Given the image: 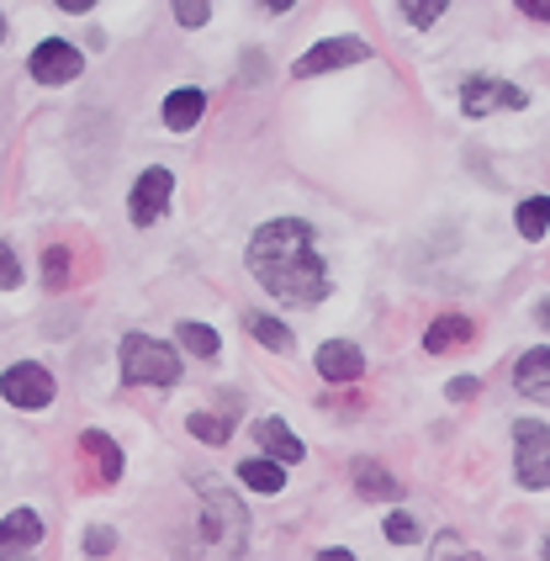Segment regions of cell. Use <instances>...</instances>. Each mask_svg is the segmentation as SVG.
<instances>
[{"label": "cell", "mask_w": 550, "mask_h": 561, "mask_svg": "<svg viewBox=\"0 0 550 561\" xmlns=\"http://www.w3.org/2000/svg\"><path fill=\"white\" fill-rule=\"evenodd\" d=\"M249 271L254 280L297 308H318L329 297V265L312 244V228L302 218H271L249 239Z\"/></svg>", "instance_id": "obj_1"}, {"label": "cell", "mask_w": 550, "mask_h": 561, "mask_svg": "<svg viewBox=\"0 0 550 561\" xmlns=\"http://www.w3.org/2000/svg\"><path fill=\"white\" fill-rule=\"evenodd\" d=\"M249 546V514L228 488H202V508L191 530L175 540V561H239Z\"/></svg>", "instance_id": "obj_2"}, {"label": "cell", "mask_w": 550, "mask_h": 561, "mask_svg": "<svg viewBox=\"0 0 550 561\" xmlns=\"http://www.w3.org/2000/svg\"><path fill=\"white\" fill-rule=\"evenodd\" d=\"M123 381L127 387H175V381H181L175 344L149 340V334H127L123 340Z\"/></svg>", "instance_id": "obj_3"}, {"label": "cell", "mask_w": 550, "mask_h": 561, "mask_svg": "<svg viewBox=\"0 0 550 561\" xmlns=\"http://www.w3.org/2000/svg\"><path fill=\"white\" fill-rule=\"evenodd\" d=\"M514 471H519L524 488H550V424L519 419L514 424Z\"/></svg>", "instance_id": "obj_4"}, {"label": "cell", "mask_w": 550, "mask_h": 561, "mask_svg": "<svg viewBox=\"0 0 550 561\" xmlns=\"http://www.w3.org/2000/svg\"><path fill=\"white\" fill-rule=\"evenodd\" d=\"M529 106V95L519 85H508V80H488V75H471L466 85H460V112L466 117H492V112H519Z\"/></svg>", "instance_id": "obj_5"}, {"label": "cell", "mask_w": 550, "mask_h": 561, "mask_svg": "<svg viewBox=\"0 0 550 561\" xmlns=\"http://www.w3.org/2000/svg\"><path fill=\"white\" fill-rule=\"evenodd\" d=\"M170 191H175V175L164 170V164H153L138 175V186L127 191V218L138 222V228H149V222L164 218V207H170Z\"/></svg>", "instance_id": "obj_6"}, {"label": "cell", "mask_w": 550, "mask_h": 561, "mask_svg": "<svg viewBox=\"0 0 550 561\" xmlns=\"http://www.w3.org/2000/svg\"><path fill=\"white\" fill-rule=\"evenodd\" d=\"M370 59V43L366 37H323L312 54L291 64V75L307 80V75H329V69H344V64H366Z\"/></svg>", "instance_id": "obj_7"}, {"label": "cell", "mask_w": 550, "mask_h": 561, "mask_svg": "<svg viewBox=\"0 0 550 561\" xmlns=\"http://www.w3.org/2000/svg\"><path fill=\"white\" fill-rule=\"evenodd\" d=\"M0 398L11 408H48L54 403V376L43 366H32V360H22V366H11L0 376Z\"/></svg>", "instance_id": "obj_8"}, {"label": "cell", "mask_w": 550, "mask_h": 561, "mask_svg": "<svg viewBox=\"0 0 550 561\" xmlns=\"http://www.w3.org/2000/svg\"><path fill=\"white\" fill-rule=\"evenodd\" d=\"M32 80H43V85H64V80H75L85 59H80V48L75 43H64V37H48V43H37L32 48Z\"/></svg>", "instance_id": "obj_9"}, {"label": "cell", "mask_w": 550, "mask_h": 561, "mask_svg": "<svg viewBox=\"0 0 550 561\" xmlns=\"http://www.w3.org/2000/svg\"><path fill=\"white\" fill-rule=\"evenodd\" d=\"M254 439H260L265 461H275V467H297L307 456V445L286 430V419H260V424H254Z\"/></svg>", "instance_id": "obj_10"}, {"label": "cell", "mask_w": 550, "mask_h": 561, "mask_svg": "<svg viewBox=\"0 0 550 561\" xmlns=\"http://www.w3.org/2000/svg\"><path fill=\"white\" fill-rule=\"evenodd\" d=\"M360 371H366V355L350 340H329L318 350V376L323 381H360Z\"/></svg>", "instance_id": "obj_11"}, {"label": "cell", "mask_w": 550, "mask_h": 561, "mask_svg": "<svg viewBox=\"0 0 550 561\" xmlns=\"http://www.w3.org/2000/svg\"><path fill=\"white\" fill-rule=\"evenodd\" d=\"M514 387H519L529 403H546L550 408V344L529 350L519 366H514Z\"/></svg>", "instance_id": "obj_12"}, {"label": "cell", "mask_w": 550, "mask_h": 561, "mask_svg": "<svg viewBox=\"0 0 550 561\" xmlns=\"http://www.w3.org/2000/svg\"><path fill=\"white\" fill-rule=\"evenodd\" d=\"M202 112H207V91L181 85V91H170V101H164V127L170 133H191V127L202 123Z\"/></svg>", "instance_id": "obj_13"}, {"label": "cell", "mask_w": 550, "mask_h": 561, "mask_svg": "<svg viewBox=\"0 0 550 561\" xmlns=\"http://www.w3.org/2000/svg\"><path fill=\"white\" fill-rule=\"evenodd\" d=\"M43 540V519L32 508H16L0 519V551H16V546H37Z\"/></svg>", "instance_id": "obj_14"}, {"label": "cell", "mask_w": 550, "mask_h": 561, "mask_svg": "<svg viewBox=\"0 0 550 561\" xmlns=\"http://www.w3.org/2000/svg\"><path fill=\"white\" fill-rule=\"evenodd\" d=\"M80 450L101 467V482H117V477H123V450L101 435V430H85V435H80Z\"/></svg>", "instance_id": "obj_15"}, {"label": "cell", "mask_w": 550, "mask_h": 561, "mask_svg": "<svg viewBox=\"0 0 550 561\" xmlns=\"http://www.w3.org/2000/svg\"><path fill=\"white\" fill-rule=\"evenodd\" d=\"M471 318H434L428 323V334H424V344L434 350V355H445V350H460V344H471Z\"/></svg>", "instance_id": "obj_16"}, {"label": "cell", "mask_w": 550, "mask_h": 561, "mask_svg": "<svg viewBox=\"0 0 550 561\" xmlns=\"http://www.w3.org/2000/svg\"><path fill=\"white\" fill-rule=\"evenodd\" d=\"M355 488L360 499H398V477L376 461H355Z\"/></svg>", "instance_id": "obj_17"}, {"label": "cell", "mask_w": 550, "mask_h": 561, "mask_svg": "<svg viewBox=\"0 0 550 561\" xmlns=\"http://www.w3.org/2000/svg\"><path fill=\"white\" fill-rule=\"evenodd\" d=\"M514 228H519L529 244H535V239H546V228H550V196H529V202H519Z\"/></svg>", "instance_id": "obj_18"}, {"label": "cell", "mask_w": 550, "mask_h": 561, "mask_svg": "<svg viewBox=\"0 0 550 561\" xmlns=\"http://www.w3.org/2000/svg\"><path fill=\"white\" fill-rule=\"evenodd\" d=\"M239 477H244V488H254V493H280V488H286V467H275V461H265V456L244 461Z\"/></svg>", "instance_id": "obj_19"}, {"label": "cell", "mask_w": 550, "mask_h": 561, "mask_svg": "<svg viewBox=\"0 0 550 561\" xmlns=\"http://www.w3.org/2000/svg\"><path fill=\"white\" fill-rule=\"evenodd\" d=\"M249 334H254V340L260 344H271L275 355H286V350H291V329H286V323H280V318H271V312H249Z\"/></svg>", "instance_id": "obj_20"}, {"label": "cell", "mask_w": 550, "mask_h": 561, "mask_svg": "<svg viewBox=\"0 0 550 561\" xmlns=\"http://www.w3.org/2000/svg\"><path fill=\"white\" fill-rule=\"evenodd\" d=\"M175 340L185 344V350H191V355H202V360H213L217 355V329H207V323H185L181 318V329H175Z\"/></svg>", "instance_id": "obj_21"}, {"label": "cell", "mask_w": 550, "mask_h": 561, "mask_svg": "<svg viewBox=\"0 0 550 561\" xmlns=\"http://www.w3.org/2000/svg\"><path fill=\"white\" fill-rule=\"evenodd\" d=\"M185 430L202 439V445H222V439L233 435V430H228V424H222L217 413H191V419H185Z\"/></svg>", "instance_id": "obj_22"}, {"label": "cell", "mask_w": 550, "mask_h": 561, "mask_svg": "<svg viewBox=\"0 0 550 561\" xmlns=\"http://www.w3.org/2000/svg\"><path fill=\"white\" fill-rule=\"evenodd\" d=\"M402 11H408V22H413V27H434V22L445 16V0H408Z\"/></svg>", "instance_id": "obj_23"}, {"label": "cell", "mask_w": 550, "mask_h": 561, "mask_svg": "<svg viewBox=\"0 0 550 561\" xmlns=\"http://www.w3.org/2000/svg\"><path fill=\"white\" fill-rule=\"evenodd\" d=\"M43 260H48V265H43V280H48V291H59L64 280H69V250H48Z\"/></svg>", "instance_id": "obj_24"}, {"label": "cell", "mask_w": 550, "mask_h": 561, "mask_svg": "<svg viewBox=\"0 0 550 561\" xmlns=\"http://www.w3.org/2000/svg\"><path fill=\"white\" fill-rule=\"evenodd\" d=\"M387 540H398V546H408V540H419V519L413 514H387Z\"/></svg>", "instance_id": "obj_25"}, {"label": "cell", "mask_w": 550, "mask_h": 561, "mask_svg": "<svg viewBox=\"0 0 550 561\" xmlns=\"http://www.w3.org/2000/svg\"><path fill=\"white\" fill-rule=\"evenodd\" d=\"M175 22H181V27H207V22H213V5H202V0H181V5H175Z\"/></svg>", "instance_id": "obj_26"}, {"label": "cell", "mask_w": 550, "mask_h": 561, "mask_svg": "<svg viewBox=\"0 0 550 561\" xmlns=\"http://www.w3.org/2000/svg\"><path fill=\"white\" fill-rule=\"evenodd\" d=\"M117 551V535L106 530V525H91L85 530V557H112Z\"/></svg>", "instance_id": "obj_27"}, {"label": "cell", "mask_w": 550, "mask_h": 561, "mask_svg": "<svg viewBox=\"0 0 550 561\" xmlns=\"http://www.w3.org/2000/svg\"><path fill=\"white\" fill-rule=\"evenodd\" d=\"M11 286H22V260L11 254V244H0V291H11Z\"/></svg>", "instance_id": "obj_28"}, {"label": "cell", "mask_w": 550, "mask_h": 561, "mask_svg": "<svg viewBox=\"0 0 550 561\" xmlns=\"http://www.w3.org/2000/svg\"><path fill=\"white\" fill-rule=\"evenodd\" d=\"M477 387H482L477 376H456V381H450V403H466V398H477Z\"/></svg>", "instance_id": "obj_29"}, {"label": "cell", "mask_w": 550, "mask_h": 561, "mask_svg": "<svg viewBox=\"0 0 550 561\" xmlns=\"http://www.w3.org/2000/svg\"><path fill=\"white\" fill-rule=\"evenodd\" d=\"M439 546H445V551H450V557H434V561H482V557H471V551H460V546H456V535H445V540H439Z\"/></svg>", "instance_id": "obj_30"}, {"label": "cell", "mask_w": 550, "mask_h": 561, "mask_svg": "<svg viewBox=\"0 0 550 561\" xmlns=\"http://www.w3.org/2000/svg\"><path fill=\"white\" fill-rule=\"evenodd\" d=\"M524 16H535V22H550V0H519Z\"/></svg>", "instance_id": "obj_31"}, {"label": "cell", "mask_w": 550, "mask_h": 561, "mask_svg": "<svg viewBox=\"0 0 550 561\" xmlns=\"http://www.w3.org/2000/svg\"><path fill=\"white\" fill-rule=\"evenodd\" d=\"M318 561H355V551H344V546H329Z\"/></svg>", "instance_id": "obj_32"}, {"label": "cell", "mask_w": 550, "mask_h": 561, "mask_svg": "<svg viewBox=\"0 0 550 561\" xmlns=\"http://www.w3.org/2000/svg\"><path fill=\"white\" fill-rule=\"evenodd\" d=\"M535 318H540V323H546V329H550V297H546V302H540V308H535Z\"/></svg>", "instance_id": "obj_33"}, {"label": "cell", "mask_w": 550, "mask_h": 561, "mask_svg": "<svg viewBox=\"0 0 550 561\" xmlns=\"http://www.w3.org/2000/svg\"><path fill=\"white\" fill-rule=\"evenodd\" d=\"M546 561H550V535H546Z\"/></svg>", "instance_id": "obj_34"}, {"label": "cell", "mask_w": 550, "mask_h": 561, "mask_svg": "<svg viewBox=\"0 0 550 561\" xmlns=\"http://www.w3.org/2000/svg\"><path fill=\"white\" fill-rule=\"evenodd\" d=\"M0 37H5V16H0Z\"/></svg>", "instance_id": "obj_35"}]
</instances>
